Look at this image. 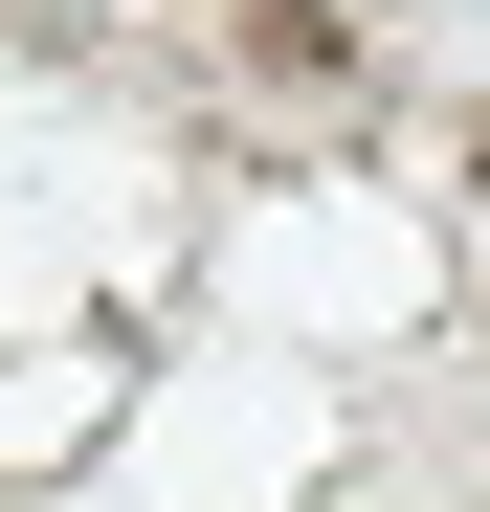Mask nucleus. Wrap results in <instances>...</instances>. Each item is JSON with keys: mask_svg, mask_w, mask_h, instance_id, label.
<instances>
[{"mask_svg": "<svg viewBox=\"0 0 490 512\" xmlns=\"http://www.w3.org/2000/svg\"><path fill=\"white\" fill-rule=\"evenodd\" d=\"M290 23H357V0H290Z\"/></svg>", "mask_w": 490, "mask_h": 512, "instance_id": "1", "label": "nucleus"}, {"mask_svg": "<svg viewBox=\"0 0 490 512\" xmlns=\"http://www.w3.org/2000/svg\"><path fill=\"white\" fill-rule=\"evenodd\" d=\"M468 179H490V134H468Z\"/></svg>", "mask_w": 490, "mask_h": 512, "instance_id": "2", "label": "nucleus"}]
</instances>
